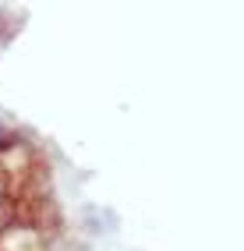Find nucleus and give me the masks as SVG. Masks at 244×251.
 <instances>
[{
  "label": "nucleus",
  "mask_w": 244,
  "mask_h": 251,
  "mask_svg": "<svg viewBox=\"0 0 244 251\" xmlns=\"http://www.w3.org/2000/svg\"><path fill=\"white\" fill-rule=\"evenodd\" d=\"M60 230L46 152L25 131L0 127V244H57Z\"/></svg>",
  "instance_id": "1"
}]
</instances>
